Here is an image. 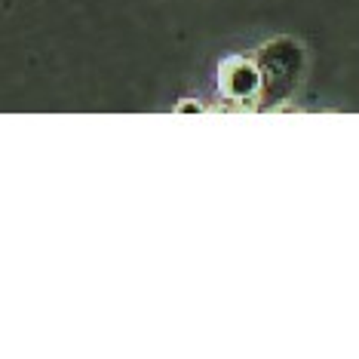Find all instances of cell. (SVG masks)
Wrapping results in <instances>:
<instances>
[{
  "label": "cell",
  "mask_w": 359,
  "mask_h": 359,
  "mask_svg": "<svg viewBox=\"0 0 359 359\" xmlns=\"http://www.w3.org/2000/svg\"><path fill=\"white\" fill-rule=\"evenodd\" d=\"M298 46L292 40H273L264 53H261V74H264V89H271V99H289L295 74H285L289 68V55H295Z\"/></svg>",
  "instance_id": "7a4b0ae2"
},
{
  "label": "cell",
  "mask_w": 359,
  "mask_h": 359,
  "mask_svg": "<svg viewBox=\"0 0 359 359\" xmlns=\"http://www.w3.org/2000/svg\"><path fill=\"white\" fill-rule=\"evenodd\" d=\"M206 111V104H200L197 99H184L175 104V114H203Z\"/></svg>",
  "instance_id": "3957f363"
},
{
  "label": "cell",
  "mask_w": 359,
  "mask_h": 359,
  "mask_svg": "<svg viewBox=\"0 0 359 359\" xmlns=\"http://www.w3.org/2000/svg\"><path fill=\"white\" fill-rule=\"evenodd\" d=\"M218 93H222V99H233V102L261 99V93H264L261 65L243 59V55H227L218 65Z\"/></svg>",
  "instance_id": "6da1fadb"
}]
</instances>
